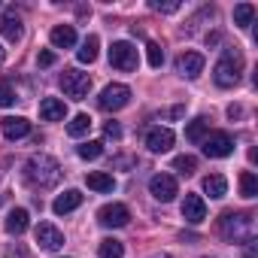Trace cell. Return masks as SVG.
Instances as JSON below:
<instances>
[{
    "label": "cell",
    "mask_w": 258,
    "mask_h": 258,
    "mask_svg": "<svg viewBox=\"0 0 258 258\" xmlns=\"http://www.w3.org/2000/svg\"><path fill=\"white\" fill-rule=\"evenodd\" d=\"M234 152V140L225 131H213L204 137V155L207 158H228Z\"/></svg>",
    "instance_id": "52a82bcc"
},
{
    "label": "cell",
    "mask_w": 258,
    "mask_h": 258,
    "mask_svg": "<svg viewBox=\"0 0 258 258\" xmlns=\"http://www.w3.org/2000/svg\"><path fill=\"white\" fill-rule=\"evenodd\" d=\"M79 204H82V195H79L76 188H67L64 195H58V198H55L52 210H55L58 216H64V213H73V210H76Z\"/></svg>",
    "instance_id": "ac0fdd59"
},
{
    "label": "cell",
    "mask_w": 258,
    "mask_h": 258,
    "mask_svg": "<svg viewBox=\"0 0 258 258\" xmlns=\"http://www.w3.org/2000/svg\"><path fill=\"white\" fill-rule=\"evenodd\" d=\"M207 131H210V121H207L204 115H198L195 121L185 124V140H188V143H204Z\"/></svg>",
    "instance_id": "44dd1931"
},
{
    "label": "cell",
    "mask_w": 258,
    "mask_h": 258,
    "mask_svg": "<svg viewBox=\"0 0 258 258\" xmlns=\"http://www.w3.org/2000/svg\"><path fill=\"white\" fill-rule=\"evenodd\" d=\"M61 88H64L67 97L82 100V97H88V91H91V76L82 73V70H76V67H70V70L61 73Z\"/></svg>",
    "instance_id": "277c9868"
},
{
    "label": "cell",
    "mask_w": 258,
    "mask_h": 258,
    "mask_svg": "<svg viewBox=\"0 0 258 258\" xmlns=\"http://www.w3.org/2000/svg\"><path fill=\"white\" fill-rule=\"evenodd\" d=\"M76 152H79L82 161H97V158L103 155V143H100V140H88V143H82Z\"/></svg>",
    "instance_id": "83f0119b"
},
{
    "label": "cell",
    "mask_w": 258,
    "mask_h": 258,
    "mask_svg": "<svg viewBox=\"0 0 258 258\" xmlns=\"http://www.w3.org/2000/svg\"><path fill=\"white\" fill-rule=\"evenodd\" d=\"M204 70V55L201 52H182L176 58V73L185 76V79H198Z\"/></svg>",
    "instance_id": "8fae6325"
},
{
    "label": "cell",
    "mask_w": 258,
    "mask_h": 258,
    "mask_svg": "<svg viewBox=\"0 0 258 258\" xmlns=\"http://www.w3.org/2000/svg\"><path fill=\"white\" fill-rule=\"evenodd\" d=\"M52 46H55V49H73V46H76V28H73V25H58V28H52Z\"/></svg>",
    "instance_id": "e0dca14e"
},
{
    "label": "cell",
    "mask_w": 258,
    "mask_h": 258,
    "mask_svg": "<svg viewBox=\"0 0 258 258\" xmlns=\"http://www.w3.org/2000/svg\"><path fill=\"white\" fill-rule=\"evenodd\" d=\"M103 134H106L109 140H118V137H121V127H118V121H106V124H103Z\"/></svg>",
    "instance_id": "d6a6232c"
},
{
    "label": "cell",
    "mask_w": 258,
    "mask_h": 258,
    "mask_svg": "<svg viewBox=\"0 0 258 258\" xmlns=\"http://www.w3.org/2000/svg\"><path fill=\"white\" fill-rule=\"evenodd\" d=\"M109 64H112L115 70L131 73V70H137L140 55H137V49L127 43V40H118V43H112V46H109Z\"/></svg>",
    "instance_id": "5b68a950"
},
{
    "label": "cell",
    "mask_w": 258,
    "mask_h": 258,
    "mask_svg": "<svg viewBox=\"0 0 258 258\" xmlns=\"http://www.w3.org/2000/svg\"><path fill=\"white\" fill-rule=\"evenodd\" d=\"M88 127H91V115L79 112V115H73V118L67 121V134H70V137H85Z\"/></svg>",
    "instance_id": "cb8c5ba5"
},
{
    "label": "cell",
    "mask_w": 258,
    "mask_h": 258,
    "mask_svg": "<svg viewBox=\"0 0 258 258\" xmlns=\"http://www.w3.org/2000/svg\"><path fill=\"white\" fill-rule=\"evenodd\" d=\"M37 64H40V67H52V64H55V52H49V49H46V52H40Z\"/></svg>",
    "instance_id": "836d02e7"
},
{
    "label": "cell",
    "mask_w": 258,
    "mask_h": 258,
    "mask_svg": "<svg viewBox=\"0 0 258 258\" xmlns=\"http://www.w3.org/2000/svg\"><path fill=\"white\" fill-rule=\"evenodd\" d=\"M182 219L188 225H201L207 219V204H204L201 195H185V201H182Z\"/></svg>",
    "instance_id": "7c38bea8"
},
{
    "label": "cell",
    "mask_w": 258,
    "mask_h": 258,
    "mask_svg": "<svg viewBox=\"0 0 258 258\" xmlns=\"http://www.w3.org/2000/svg\"><path fill=\"white\" fill-rule=\"evenodd\" d=\"M204 191L219 201V198L228 195V179H225L222 173H210V176H204Z\"/></svg>",
    "instance_id": "ffe728a7"
},
{
    "label": "cell",
    "mask_w": 258,
    "mask_h": 258,
    "mask_svg": "<svg viewBox=\"0 0 258 258\" xmlns=\"http://www.w3.org/2000/svg\"><path fill=\"white\" fill-rule=\"evenodd\" d=\"M146 146H149V152H167L173 146V131L170 127H149Z\"/></svg>",
    "instance_id": "5bb4252c"
},
{
    "label": "cell",
    "mask_w": 258,
    "mask_h": 258,
    "mask_svg": "<svg viewBox=\"0 0 258 258\" xmlns=\"http://www.w3.org/2000/svg\"><path fill=\"white\" fill-rule=\"evenodd\" d=\"M58 176H61V167H58V161H55L52 155H34V158L25 164V179H28L31 185L49 188V185L58 182Z\"/></svg>",
    "instance_id": "7a4b0ae2"
},
{
    "label": "cell",
    "mask_w": 258,
    "mask_h": 258,
    "mask_svg": "<svg viewBox=\"0 0 258 258\" xmlns=\"http://www.w3.org/2000/svg\"><path fill=\"white\" fill-rule=\"evenodd\" d=\"M146 58H149V67L158 70V67L164 64V49H161L158 43H149V46H146Z\"/></svg>",
    "instance_id": "f546056e"
},
{
    "label": "cell",
    "mask_w": 258,
    "mask_h": 258,
    "mask_svg": "<svg viewBox=\"0 0 258 258\" xmlns=\"http://www.w3.org/2000/svg\"><path fill=\"white\" fill-rule=\"evenodd\" d=\"M13 103H16V91L0 82V106H13Z\"/></svg>",
    "instance_id": "4dcf8cb0"
},
{
    "label": "cell",
    "mask_w": 258,
    "mask_h": 258,
    "mask_svg": "<svg viewBox=\"0 0 258 258\" xmlns=\"http://www.w3.org/2000/svg\"><path fill=\"white\" fill-rule=\"evenodd\" d=\"M0 34H4L7 40H22V34H25V28H22V19L16 16V10H7L4 13V19H0Z\"/></svg>",
    "instance_id": "2e32d148"
},
{
    "label": "cell",
    "mask_w": 258,
    "mask_h": 258,
    "mask_svg": "<svg viewBox=\"0 0 258 258\" xmlns=\"http://www.w3.org/2000/svg\"><path fill=\"white\" fill-rule=\"evenodd\" d=\"M67 115V103L64 100H58V97H43V103H40V118L43 121H61Z\"/></svg>",
    "instance_id": "9a60e30c"
},
{
    "label": "cell",
    "mask_w": 258,
    "mask_h": 258,
    "mask_svg": "<svg viewBox=\"0 0 258 258\" xmlns=\"http://www.w3.org/2000/svg\"><path fill=\"white\" fill-rule=\"evenodd\" d=\"M240 195L243 198H258V176L252 170H243L240 173Z\"/></svg>",
    "instance_id": "484cf974"
},
{
    "label": "cell",
    "mask_w": 258,
    "mask_h": 258,
    "mask_svg": "<svg viewBox=\"0 0 258 258\" xmlns=\"http://www.w3.org/2000/svg\"><path fill=\"white\" fill-rule=\"evenodd\" d=\"M240 67H243L240 55H237V52H225V55L216 61V67H213L216 85H219V88H234V85L240 82Z\"/></svg>",
    "instance_id": "3957f363"
},
{
    "label": "cell",
    "mask_w": 258,
    "mask_h": 258,
    "mask_svg": "<svg viewBox=\"0 0 258 258\" xmlns=\"http://www.w3.org/2000/svg\"><path fill=\"white\" fill-rule=\"evenodd\" d=\"M173 170H179V173L188 176V173L198 170V158H195V155H176V158H173Z\"/></svg>",
    "instance_id": "f1b7e54d"
},
{
    "label": "cell",
    "mask_w": 258,
    "mask_h": 258,
    "mask_svg": "<svg viewBox=\"0 0 258 258\" xmlns=\"http://www.w3.org/2000/svg\"><path fill=\"white\" fill-rule=\"evenodd\" d=\"M28 225H31V216H28V210L25 207H19V210H13L10 216H7V234H25L28 231Z\"/></svg>",
    "instance_id": "d6986e66"
},
{
    "label": "cell",
    "mask_w": 258,
    "mask_h": 258,
    "mask_svg": "<svg viewBox=\"0 0 258 258\" xmlns=\"http://www.w3.org/2000/svg\"><path fill=\"white\" fill-rule=\"evenodd\" d=\"M0 127H4V137L7 140H22L31 134V121L22 118V115H7V118H0Z\"/></svg>",
    "instance_id": "4fadbf2b"
},
{
    "label": "cell",
    "mask_w": 258,
    "mask_h": 258,
    "mask_svg": "<svg viewBox=\"0 0 258 258\" xmlns=\"http://www.w3.org/2000/svg\"><path fill=\"white\" fill-rule=\"evenodd\" d=\"M97 49H100V40H97L94 34H88V37L82 40V49L76 52L79 64H91V61H97Z\"/></svg>",
    "instance_id": "7402d4cb"
},
{
    "label": "cell",
    "mask_w": 258,
    "mask_h": 258,
    "mask_svg": "<svg viewBox=\"0 0 258 258\" xmlns=\"http://www.w3.org/2000/svg\"><path fill=\"white\" fill-rule=\"evenodd\" d=\"M155 13H176L179 10V4H176V0H173V4H161V0H152V4H149Z\"/></svg>",
    "instance_id": "1f68e13d"
},
{
    "label": "cell",
    "mask_w": 258,
    "mask_h": 258,
    "mask_svg": "<svg viewBox=\"0 0 258 258\" xmlns=\"http://www.w3.org/2000/svg\"><path fill=\"white\" fill-rule=\"evenodd\" d=\"M34 237H37V246L46 249V252H58L64 246V234L55 225H49V222H40L37 231H34Z\"/></svg>",
    "instance_id": "30bf717a"
},
{
    "label": "cell",
    "mask_w": 258,
    "mask_h": 258,
    "mask_svg": "<svg viewBox=\"0 0 258 258\" xmlns=\"http://www.w3.org/2000/svg\"><path fill=\"white\" fill-rule=\"evenodd\" d=\"M97 103H100V109H106V112L124 109L127 103H131V88H127V85H121V82H112V85H106V88L100 91Z\"/></svg>",
    "instance_id": "8992f818"
},
{
    "label": "cell",
    "mask_w": 258,
    "mask_h": 258,
    "mask_svg": "<svg viewBox=\"0 0 258 258\" xmlns=\"http://www.w3.org/2000/svg\"><path fill=\"white\" fill-rule=\"evenodd\" d=\"M85 182H88V188H94V191H112V188H115V179H112L109 173H103V170L88 173Z\"/></svg>",
    "instance_id": "603a6c76"
},
{
    "label": "cell",
    "mask_w": 258,
    "mask_h": 258,
    "mask_svg": "<svg viewBox=\"0 0 258 258\" xmlns=\"http://www.w3.org/2000/svg\"><path fill=\"white\" fill-rule=\"evenodd\" d=\"M149 195H152L155 201H161V204H170V201L179 195V185H176V179H173L170 173H155V176L149 179Z\"/></svg>",
    "instance_id": "ba28073f"
},
{
    "label": "cell",
    "mask_w": 258,
    "mask_h": 258,
    "mask_svg": "<svg viewBox=\"0 0 258 258\" xmlns=\"http://www.w3.org/2000/svg\"><path fill=\"white\" fill-rule=\"evenodd\" d=\"M255 255H258V243H255V240H249V243H246V252H243V258H255Z\"/></svg>",
    "instance_id": "e575fe53"
},
{
    "label": "cell",
    "mask_w": 258,
    "mask_h": 258,
    "mask_svg": "<svg viewBox=\"0 0 258 258\" xmlns=\"http://www.w3.org/2000/svg\"><path fill=\"white\" fill-rule=\"evenodd\" d=\"M252 19H255V7H252V4H240V7H234V25H237V28H249Z\"/></svg>",
    "instance_id": "4316f807"
},
{
    "label": "cell",
    "mask_w": 258,
    "mask_h": 258,
    "mask_svg": "<svg viewBox=\"0 0 258 258\" xmlns=\"http://www.w3.org/2000/svg\"><path fill=\"white\" fill-rule=\"evenodd\" d=\"M219 231L231 243H249V240H255V216L252 213H225L219 219Z\"/></svg>",
    "instance_id": "6da1fadb"
},
{
    "label": "cell",
    "mask_w": 258,
    "mask_h": 258,
    "mask_svg": "<svg viewBox=\"0 0 258 258\" xmlns=\"http://www.w3.org/2000/svg\"><path fill=\"white\" fill-rule=\"evenodd\" d=\"M97 222L103 228H124L127 222H131V210H127L124 204H103L97 210Z\"/></svg>",
    "instance_id": "9c48e42d"
},
{
    "label": "cell",
    "mask_w": 258,
    "mask_h": 258,
    "mask_svg": "<svg viewBox=\"0 0 258 258\" xmlns=\"http://www.w3.org/2000/svg\"><path fill=\"white\" fill-rule=\"evenodd\" d=\"M4 61H7V49H4V46H0V64H4Z\"/></svg>",
    "instance_id": "d590c367"
},
{
    "label": "cell",
    "mask_w": 258,
    "mask_h": 258,
    "mask_svg": "<svg viewBox=\"0 0 258 258\" xmlns=\"http://www.w3.org/2000/svg\"><path fill=\"white\" fill-rule=\"evenodd\" d=\"M97 255H100V258H124V246H121L118 240L106 237V240H100V246H97Z\"/></svg>",
    "instance_id": "d4e9b609"
}]
</instances>
